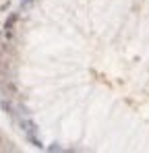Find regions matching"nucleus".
I'll return each instance as SVG.
<instances>
[{
    "instance_id": "5",
    "label": "nucleus",
    "mask_w": 149,
    "mask_h": 153,
    "mask_svg": "<svg viewBox=\"0 0 149 153\" xmlns=\"http://www.w3.org/2000/svg\"><path fill=\"white\" fill-rule=\"evenodd\" d=\"M33 6V0H21V10H29Z\"/></svg>"
},
{
    "instance_id": "2",
    "label": "nucleus",
    "mask_w": 149,
    "mask_h": 153,
    "mask_svg": "<svg viewBox=\"0 0 149 153\" xmlns=\"http://www.w3.org/2000/svg\"><path fill=\"white\" fill-rule=\"evenodd\" d=\"M21 126H23V130L27 132V137H35V130H37L35 122H31V120H21Z\"/></svg>"
},
{
    "instance_id": "4",
    "label": "nucleus",
    "mask_w": 149,
    "mask_h": 153,
    "mask_svg": "<svg viewBox=\"0 0 149 153\" xmlns=\"http://www.w3.org/2000/svg\"><path fill=\"white\" fill-rule=\"evenodd\" d=\"M0 106H2V110H6L8 114H15V108H12V104H10V102H6V99H4Z\"/></svg>"
},
{
    "instance_id": "1",
    "label": "nucleus",
    "mask_w": 149,
    "mask_h": 153,
    "mask_svg": "<svg viewBox=\"0 0 149 153\" xmlns=\"http://www.w3.org/2000/svg\"><path fill=\"white\" fill-rule=\"evenodd\" d=\"M0 87H2V91H4L8 97H17V95H19V89H17V85H15L10 79H4V81H0Z\"/></svg>"
},
{
    "instance_id": "3",
    "label": "nucleus",
    "mask_w": 149,
    "mask_h": 153,
    "mask_svg": "<svg viewBox=\"0 0 149 153\" xmlns=\"http://www.w3.org/2000/svg\"><path fill=\"white\" fill-rule=\"evenodd\" d=\"M17 19H19V15H15V13H12L8 19H6V23H4V33H10V31H12V27H15Z\"/></svg>"
}]
</instances>
